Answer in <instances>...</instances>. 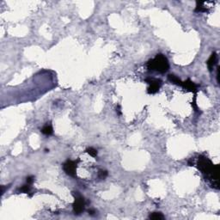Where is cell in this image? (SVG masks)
<instances>
[{
	"label": "cell",
	"instance_id": "obj_12",
	"mask_svg": "<svg viewBox=\"0 0 220 220\" xmlns=\"http://www.w3.org/2000/svg\"><path fill=\"white\" fill-rule=\"evenodd\" d=\"M86 152H87L88 154H89V155H90L91 157H96L97 156V151H96V149L92 148V147L88 148V149L86 150Z\"/></svg>",
	"mask_w": 220,
	"mask_h": 220
},
{
	"label": "cell",
	"instance_id": "obj_5",
	"mask_svg": "<svg viewBox=\"0 0 220 220\" xmlns=\"http://www.w3.org/2000/svg\"><path fill=\"white\" fill-rule=\"evenodd\" d=\"M145 81L148 82L150 84L149 88H148V90L147 92L151 95L152 94H155L157 93L159 89H160V86L162 84V81L160 79H157V78H146Z\"/></svg>",
	"mask_w": 220,
	"mask_h": 220
},
{
	"label": "cell",
	"instance_id": "obj_4",
	"mask_svg": "<svg viewBox=\"0 0 220 220\" xmlns=\"http://www.w3.org/2000/svg\"><path fill=\"white\" fill-rule=\"evenodd\" d=\"M63 169L66 173V175L72 177H75L77 175V162L67 160L63 164Z\"/></svg>",
	"mask_w": 220,
	"mask_h": 220
},
{
	"label": "cell",
	"instance_id": "obj_14",
	"mask_svg": "<svg viewBox=\"0 0 220 220\" xmlns=\"http://www.w3.org/2000/svg\"><path fill=\"white\" fill-rule=\"evenodd\" d=\"M107 176H108V171L107 170H102V169L99 170V172H98V177L100 179H102V180L105 179Z\"/></svg>",
	"mask_w": 220,
	"mask_h": 220
},
{
	"label": "cell",
	"instance_id": "obj_13",
	"mask_svg": "<svg viewBox=\"0 0 220 220\" xmlns=\"http://www.w3.org/2000/svg\"><path fill=\"white\" fill-rule=\"evenodd\" d=\"M30 189H31V186H30V184L27 183L26 185H23V187L19 189V191H20L21 192L28 193V192H29Z\"/></svg>",
	"mask_w": 220,
	"mask_h": 220
},
{
	"label": "cell",
	"instance_id": "obj_1",
	"mask_svg": "<svg viewBox=\"0 0 220 220\" xmlns=\"http://www.w3.org/2000/svg\"><path fill=\"white\" fill-rule=\"evenodd\" d=\"M197 167L206 178L212 181V187L219 189V165H214L207 157L200 156L197 163Z\"/></svg>",
	"mask_w": 220,
	"mask_h": 220
},
{
	"label": "cell",
	"instance_id": "obj_10",
	"mask_svg": "<svg viewBox=\"0 0 220 220\" xmlns=\"http://www.w3.org/2000/svg\"><path fill=\"white\" fill-rule=\"evenodd\" d=\"M197 5H196V8L194 10L195 12H206L207 11V9L204 7V2H197L196 3Z\"/></svg>",
	"mask_w": 220,
	"mask_h": 220
},
{
	"label": "cell",
	"instance_id": "obj_6",
	"mask_svg": "<svg viewBox=\"0 0 220 220\" xmlns=\"http://www.w3.org/2000/svg\"><path fill=\"white\" fill-rule=\"evenodd\" d=\"M182 86L183 88L187 89L189 90V91H192V92H196V91H197L196 84L193 82H192L190 79H188V80H186L185 82H182Z\"/></svg>",
	"mask_w": 220,
	"mask_h": 220
},
{
	"label": "cell",
	"instance_id": "obj_3",
	"mask_svg": "<svg viewBox=\"0 0 220 220\" xmlns=\"http://www.w3.org/2000/svg\"><path fill=\"white\" fill-rule=\"evenodd\" d=\"M72 195L75 198V200L73 202V212L75 214L79 215L80 213H82L84 210V206H85V200L83 199V197H82L78 192H73Z\"/></svg>",
	"mask_w": 220,
	"mask_h": 220
},
{
	"label": "cell",
	"instance_id": "obj_15",
	"mask_svg": "<svg viewBox=\"0 0 220 220\" xmlns=\"http://www.w3.org/2000/svg\"><path fill=\"white\" fill-rule=\"evenodd\" d=\"M34 176H28L27 177V183H28V184H32L33 182H34Z\"/></svg>",
	"mask_w": 220,
	"mask_h": 220
},
{
	"label": "cell",
	"instance_id": "obj_2",
	"mask_svg": "<svg viewBox=\"0 0 220 220\" xmlns=\"http://www.w3.org/2000/svg\"><path fill=\"white\" fill-rule=\"evenodd\" d=\"M147 68L151 71H156L160 73H165L169 69L168 60L164 55L159 54L154 58L148 61Z\"/></svg>",
	"mask_w": 220,
	"mask_h": 220
},
{
	"label": "cell",
	"instance_id": "obj_7",
	"mask_svg": "<svg viewBox=\"0 0 220 220\" xmlns=\"http://www.w3.org/2000/svg\"><path fill=\"white\" fill-rule=\"evenodd\" d=\"M217 63V54L216 53H212L211 57L209 58V59L207 60V66H208V69L210 72L212 71L214 65H216Z\"/></svg>",
	"mask_w": 220,
	"mask_h": 220
},
{
	"label": "cell",
	"instance_id": "obj_16",
	"mask_svg": "<svg viewBox=\"0 0 220 220\" xmlns=\"http://www.w3.org/2000/svg\"><path fill=\"white\" fill-rule=\"evenodd\" d=\"M89 213L90 215H93V214L95 213V211H94V210H89Z\"/></svg>",
	"mask_w": 220,
	"mask_h": 220
},
{
	"label": "cell",
	"instance_id": "obj_9",
	"mask_svg": "<svg viewBox=\"0 0 220 220\" xmlns=\"http://www.w3.org/2000/svg\"><path fill=\"white\" fill-rule=\"evenodd\" d=\"M149 219L152 220H163L164 219V216L161 212H152L150 214Z\"/></svg>",
	"mask_w": 220,
	"mask_h": 220
},
{
	"label": "cell",
	"instance_id": "obj_11",
	"mask_svg": "<svg viewBox=\"0 0 220 220\" xmlns=\"http://www.w3.org/2000/svg\"><path fill=\"white\" fill-rule=\"evenodd\" d=\"M168 80L170 81V82H174V83H175V84H177V85H181L182 86V82L176 77V76H175V75H172V74H170V75H168Z\"/></svg>",
	"mask_w": 220,
	"mask_h": 220
},
{
	"label": "cell",
	"instance_id": "obj_8",
	"mask_svg": "<svg viewBox=\"0 0 220 220\" xmlns=\"http://www.w3.org/2000/svg\"><path fill=\"white\" fill-rule=\"evenodd\" d=\"M41 133H42L43 134L47 135V136L52 135L53 133H54V129H53L52 125H50V124H48V123H47V125H45V126L42 127V129H41Z\"/></svg>",
	"mask_w": 220,
	"mask_h": 220
}]
</instances>
